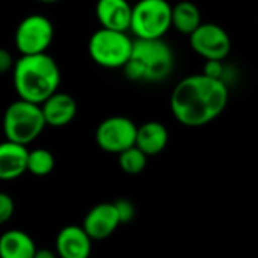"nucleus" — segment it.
Listing matches in <instances>:
<instances>
[{
  "label": "nucleus",
  "instance_id": "nucleus-1",
  "mask_svg": "<svg viewBox=\"0 0 258 258\" xmlns=\"http://www.w3.org/2000/svg\"><path fill=\"white\" fill-rule=\"evenodd\" d=\"M228 88L224 80L194 74L177 83L171 94V110L186 127H203L215 121L228 104Z\"/></svg>",
  "mask_w": 258,
  "mask_h": 258
},
{
  "label": "nucleus",
  "instance_id": "nucleus-2",
  "mask_svg": "<svg viewBox=\"0 0 258 258\" xmlns=\"http://www.w3.org/2000/svg\"><path fill=\"white\" fill-rule=\"evenodd\" d=\"M12 73L18 97L35 104H41L54 94L60 83L59 67L47 53L21 56L14 63Z\"/></svg>",
  "mask_w": 258,
  "mask_h": 258
},
{
  "label": "nucleus",
  "instance_id": "nucleus-3",
  "mask_svg": "<svg viewBox=\"0 0 258 258\" xmlns=\"http://www.w3.org/2000/svg\"><path fill=\"white\" fill-rule=\"evenodd\" d=\"M175 67V56L169 44L160 39L133 41L132 53L122 67L124 74L132 82L156 83L166 80Z\"/></svg>",
  "mask_w": 258,
  "mask_h": 258
},
{
  "label": "nucleus",
  "instance_id": "nucleus-4",
  "mask_svg": "<svg viewBox=\"0 0 258 258\" xmlns=\"http://www.w3.org/2000/svg\"><path fill=\"white\" fill-rule=\"evenodd\" d=\"M45 128L39 104L18 98L11 103L3 115V132L6 141L27 147Z\"/></svg>",
  "mask_w": 258,
  "mask_h": 258
},
{
  "label": "nucleus",
  "instance_id": "nucleus-5",
  "mask_svg": "<svg viewBox=\"0 0 258 258\" xmlns=\"http://www.w3.org/2000/svg\"><path fill=\"white\" fill-rule=\"evenodd\" d=\"M168 0H139L132 6L130 29L138 39H160L172 27Z\"/></svg>",
  "mask_w": 258,
  "mask_h": 258
},
{
  "label": "nucleus",
  "instance_id": "nucleus-6",
  "mask_svg": "<svg viewBox=\"0 0 258 258\" xmlns=\"http://www.w3.org/2000/svg\"><path fill=\"white\" fill-rule=\"evenodd\" d=\"M133 39L127 32L98 29L89 38L88 50L92 60L103 68H122L132 53Z\"/></svg>",
  "mask_w": 258,
  "mask_h": 258
},
{
  "label": "nucleus",
  "instance_id": "nucleus-7",
  "mask_svg": "<svg viewBox=\"0 0 258 258\" xmlns=\"http://www.w3.org/2000/svg\"><path fill=\"white\" fill-rule=\"evenodd\" d=\"M54 29L51 21L44 15H29L18 24L15 30V45L21 56L47 53L53 42Z\"/></svg>",
  "mask_w": 258,
  "mask_h": 258
},
{
  "label": "nucleus",
  "instance_id": "nucleus-8",
  "mask_svg": "<svg viewBox=\"0 0 258 258\" xmlns=\"http://www.w3.org/2000/svg\"><path fill=\"white\" fill-rule=\"evenodd\" d=\"M136 124L125 116H110L101 121L95 130L97 145L110 154H119L135 145Z\"/></svg>",
  "mask_w": 258,
  "mask_h": 258
},
{
  "label": "nucleus",
  "instance_id": "nucleus-9",
  "mask_svg": "<svg viewBox=\"0 0 258 258\" xmlns=\"http://www.w3.org/2000/svg\"><path fill=\"white\" fill-rule=\"evenodd\" d=\"M192 50L206 60H224L231 50L228 33L215 23H201L190 35Z\"/></svg>",
  "mask_w": 258,
  "mask_h": 258
},
{
  "label": "nucleus",
  "instance_id": "nucleus-10",
  "mask_svg": "<svg viewBox=\"0 0 258 258\" xmlns=\"http://www.w3.org/2000/svg\"><path fill=\"white\" fill-rule=\"evenodd\" d=\"M119 225L113 203H101L86 213L82 228L91 240H104L112 236Z\"/></svg>",
  "mask_w": 258,
  "mask_h": 258
},
{
  "label": "nucleus",
  "instance_id": "nucleus-11",
  "mask_svg": "<svg viewBox=\"0 0 258 258\" xmlns=\"http://www.w3.org/2000/svg\"><path fill=\"white\" fill-rule=\"evenodd\" d=\"M41 112L45 121V125L51 127H63L70 124L77 115V103L76 100L65 92L56 91L41 104Z\"/></svg>",
  "mask_w": 258,
  "mask_h": 258
},
{
  "label": "nucleus",
  "instance_id": "nucleus-12",
  "mask_svg": "<svg viewBox=\"0 0 258 258\" xmlns=\"http://www.w3.org/2000/svg\"><path fill=\"white\" fill-rule=\"evenodd\" d=\"M92 240L82 227L68 225L56 237V252L60 258H89Z\"/></svg>",
  "mask_w": 258,
  "mask_h": 258
},
{
  "label": "nucleus",
  "instance_id": "nucleus-13",
  "mask_svg": "<svg viewBox=\"0 0 258 258\" xmlns=\"http://www.w3.org/2000/svg\"><path fill=\"white\" fill-rule=\"evenodd\" d=\"M95 15L101 27L127 32L132 20V5L127 0H98Z\"/></svg>",
  "mask_w": 258,
  "mask_h": 258
},
{
  "label": "nucleus",
  "instance_id": "nucleus-14",
  "mask_svg": "<svg viewBox=\"0 0 258 258\" xmlns=\"http://www.w3.org/2000/svg\"><path fill=\"white\" fill-rule=\"evenodd\" d=\"M29 150L24 145L5 141L0 144V180L11 181L26 172Z\"/></svg>",
  "mask_w": 258,
  "mask_h": 258
},
{
  "label": "nucleus",
  "instance_id": "nucleus-15",
  "mask_svg": "<svg viewBox=\"0 0 258 258\" xmlns=\"http://www.w3.org/2000/svg\"><path fill=\"white\" fill-rule=\"evenodd\" d=\"M168 130L162 122L157 121H148L138 127L136 130V141L135 145L147 156H157L160 154L166 145H168Z\"/></svg>",
  "mask_w": 258,
  "mask_h": 258
},
{
  "label": "nucleus",
  "instance_id": "nucleus-16",
  "mask_svg": "<svg viewBox=\"0 0 258 258\" xmlns=\"http://www.w3.org/2000/svg\"><path fill=\"white\" fill-rule=\"evenodd\" d=\"M36 245L21 230H9L0 236V258H33Z\"/></svg>",
  "mask_w": 258,
  "mask_h": 258
},
{
  "label": "nucleus",
  "instance_id": "nucleus-17",
  "mask_svg": "<svg viewBox=\"0 0 258 258\" xmlns=\"http://www.w3.org/2000/svg\"><path fill=\"white\" fill-rule=\"evenodd\" d=\"M201 23V12L195 3L184 0L172 6L171 26H174L180 33L190 35Z\"/></svg>",
  "mask_w": 258,
  "mask_h": 258
},
{
  "label": "nucleus",
  "instance_id": "nucleus-18",
  "mask_svg": "<svg viewBox=\"0 0 258 258\" xmlns=\"http://www.w3.org/2000/svg\"><path fill=\"white\" fill-rule=\"evenodd\" d=\"M54 169V156L45 148H35L27 153L26 172L35 177H45Z\"/></svg>",
  "mask_w": 258,
  "mask_h": 258
},
{
  "label": "nucleus",
  "instance_id": "nucleus-19",
  "mask_svg": "<svg viewBox=\"0 0 258 258\" xmlns=\"http://www.w3.org/2000/svg\"><path fill=\"white\" fill-rule=\"evenodd\" d=\"M147 162H148V157L136 145H133L118 154L119 168L125 174H130V175L141 174L147 168Z\"/></svg>",
  "mask_w": 258,
  "mask_h": 258
},
{
  "label": "nucleus",
  "instance_id": "nucleus-20",
  "mask_svg": "<svg viewBox=\"0 0 258 258\" xmlns=\"http://www.w3.org/2000/svg\"><path fill=\"white\" fill-rule=\"evenodd\" d=\"M119 224H128L133 221L135 215H136V209L133 206V203L127 198H119L116 201H113Z\"/></svg>",
  "mask_w": 258,
  "mask_h": 258
},
{
  "label": "nucleus",
  "instance_id": "nucleus-21",
  "mask_svg": "<svg viewBox=\"0 0 258 258\" xmlns=\"http://www.w3.org/2000/svg\"><path fill=\"white\" fill-rule=\"evenodd\" d=\"M14 210H15L14 200L8 194L0 192V225L6 224L12 218Z\"/></svg>",
  "mask_w": 258,
  "mask_h": 258
},
{
  "label": "nucleus",
  "instance_id": "nucleus-22",
  "mask_svg": "<svg viewBox=\"0 0 258 258\" xmlns=\"http://www.w3.org/2000/svg\"><path fill=\"white\" fill-rule=\"evenodd\" d=\"M222 73H224L222 60H206L203 74H206L212 79H221L222 80Z\"/></svg>",
  "mask_w": 258,
  "mask_h": 258
},
{
  "label": "nucleus",
  "instance_id": "nucleus-23",
  "mask_svg": "<svg viewBox=\"0 0 258 258\" xmlns=\"http://www.w3.org/2000/svg\"><path fill=\"white\" fill-rule=\"evenodd\" d=\"M14 57L12 54L5 50V48H0V74H5V73H9L12 68H14Z\"/></svg>",
  "mask_w": 258,
  "mask_h": 258
},
{
  "label": "nucleus",
  "instance_id": "nucleus-24",
  "mask_svg": "<svg viewBox=\"0 0 258 258\" xmlns=\"http://www.w3.org/2000/svg\"><path fill=\"white\" fill-rule=\"evenodd\" d=\"M33 258H56V254L51 249H47V248H42V249L36 248Z\"/></svg>",
  "mask_w": 258,
  "mask_h": 258
},
{
  "label": "nucleus",
  "instance_id": "nucleus-25",
  "mask_svg": "<svg viewBox=\"0 0 258 258\" xmlns=\"http://www.w3.org/2000/svg\"><path fill=\"white\" fill-rule=\"evenodd\" d=\"M36 2H41V3H56L59 0H36Z\"/></svg>",
  "mask_w": 258,
  "mask_h": 258
}]
</instances>
